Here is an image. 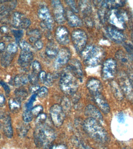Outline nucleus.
<instances>
[{"instance_id": "20e7f679", "label": "nucleus", "mask_w": 133, "mask_h": 149, "mask_svg": "<svg viewBox=\"0 0 133 149\" xmlns=\"http://www.w3.org/2000/svg\"><path fill=\"white\" fill-rule=\"evenodd\" d=\"M55 137V133L51 127L44 124L37 126L34 133L35 143L37 146L46 147Z\"/></svg>"}, {"instance_id": "b1692460", "label": "nucleus", "mask_w": 133, "mask_h": 149, "mask_svg": "<svg viewBox=\"0 0 133 149\" xmlns=\"http://www.w3.org/2000/svg\"><path fill=\"white\" fill-rule=\"evenodd\" d=\"M59 51L58 46L53 42H49L47 44L45 52L47 56L49 58H55Z\"/></svg>"}, {"instance_id": "5701e85b", "label": "nucleus", "mask_w": 133, "mask_h": 149, "mask_svg": "<svg viewBox=\"0 0 133 149\" xmlns=\"http://www.w3.org/2000/svg\"><path fill=\"white\" fill-rule=\"evenodd\" d=\"M116 58L117 60L123 65L125 66H130L131 62V59L128 54L126 53L124 51L120 50L116 52L115 54Z\"/></svg>"}, {"instance_id": "680f3d73", "label": "nucleus", "mask_w": 133, "mask_h": 149, "mask_svg": "<svg viewBox=\"0 0 133 149\" xmlns=\"http://www.w3.org/2000/svg\"><path fill=\"white\" fill-rule=\"evenodd\" d=\"M0 139H1V134H0Z\"/></svg>"}, {"instance_id": "ddd939ff", "label": "nucleus", "mask_w": 133, "mask_h": 149, "mask_svg": "<svg viewBox=\"0 0 133 149\" xmlns=\"http://www.w3.org/2000/svg\"><path fill=\"white\" fill-rule=\"evenodd\" d=\"M71 52L68 48H62L60 50L57 56L55 63V66L58 69L66 65L71 57Z\"/></svg>"}, {"instance_id": "2f4dec72", "label": "nucleus", "mask_w": 133, "mask_h": 149, "mask_svg": "<svg viewBox=\"0 0 133 149\" xmlns=\"http://www.w3.org/2000/svg\"><path fill=\"white\" fill-rule=\"evenodd\" d=\"M34 115H33L31 110L27 109L24 111L23 114V120L26 123H29L31 122L33 118Z\"/></svg>"}, {"instance_id": "1a4fd4ad", "label": "nucleus", "mask_w": 133, "mask_h": 149, "mask_svg": "<svg viewBox=\"0 0 133 149\" xmlns=\"http://www.w3.org/2000/svg\"><path fill=\"white\" fill-rule=\"evenodd\" d=\"M38 15L42 21L43 27L49 30H52L55 26L54 22L48 9L43 7L38 10Z\"/></svg>"}, {"instance_id": "bb28decb", "label": "nucleus", "mask_w": 133, "mask_h": 149, "mask_svg": "<svg viewBox=\"0 0 133 149\" xmlns=\"http://www.w3.org/2000/svg\"><path fill=\"white\" fill-rule=\"evenodd\" d=\"M29 81L28 77L24 74H18L14 79V84L17 87H21L26 84Z\"/></svg>"}, {"instance_id": "a19ab883", "label": "nucleus", "mask_w": 133, "mask_h": 149, "mask_svg": "<svg viewBox=\"0 0 133 149\" xmlns=\"http://www.w3.org/2000/svg\"><path fill=\"white\" fill-rule=\"evenodd\" d=\"M43 108L41 105H37L31 109V111L33 115L38 116L39 114L42 113V112L43 111Z\"/></svg>"}, {"instance_id": "052dcab7", "label": "nucleus", "mask_w": 133, "mask_h": 149, "mask_svg": "<svg viewBox=\"0 0 133 149\" xmlns=\"http://www.w3.org/2000/svg\"><path fill=\"white\" fill-rule=\"evenodd\" d=\"M132 38H133V34L132 37Z\"/></svg>"}, {"instance_id": "473e14b6", "label": "nucleus", "mask_w": 133, "mask_h": 149, "mask_svg": "<svg viewBox=\"0 0 133 149\" xmlns=\"http://www.w3.org/2000/svg\"><path fill=\"white\" fill-rule=\"evenodd\" d=\"M48 94V90L45 87H40L38 91L36 93L37 95L40 98H44Z\"/></svg>"}, {"instance_id": "4d7b16f0", "label": "nucleus", "mask_w": 133, "mask_h": 149, "mask_svg": "<svg viewBox=\"0 0 133 149\" xmlns=\"http://www.w3.org/2000/svg\"><path fill=\"white\" fill-rule=\"evenodd\" d=\"M6 48L5 44L3 42H0V52H3Z\"/></svg>"}, {"instance_id": "9b49d317", "label": "nucleus", "mask_w": 133, "mask_h": 149, "mask_svg": "<svg viewBox=\"0 0 133 149\" xmlns=\"http://www.w3.org/2000/svg\"><path fill=\"white\" fill-rule=\"evenodd\" d=\"M116 69V62L113 59L106 60L103 65L102 74L106 80L112 79L115 76Z\"/></svg>"}, {"instance_id": "f8f14e48", "label": "nucleus", "mask_w": 133, "mask_h": 149, "mask_svg": "<svg viewBox=\"0 0 133 149\" xmlns=\"http://www.w3.org/2000/svg\"><path fill=\"white\" fill-rule=\"evenodd\" d=\"M51 3L55 19L58 24H63L65 22L66 15L61 2L59 1H52Z\"/></svg>"}, {"instance_id": "dca6fc26", "label": "nucleus", "mask_w": 133, "mask_h": 149, "mask_svg": "<svg viewBox=\"0 0 133 149\" xmlns=\"http://www.w3.org/2000/svg\"><path fill=\"white\" fill-rule=\"evenodd\" d=\"M33 54L31 51L22 50L18 58V63L22 67H27L33 59Z\"/></svg>"}, {"instance_id": "39448f33", "label": "nucleus", "mask_w": 133, "mask_h": 149, "mask_svg": "<svg viewBox=\"0 0 133 149\" xmlns=\"http://www.w3.org/2000/svg\"><path fill=\"white\" fill-rule=\"evenodd\" d=\"M107 19L112 25L118 29H124L126 25V15L116 9L111 10L107 15Z\"/></svg>"}, {"instance_id": "f03ea898", "label": "nucleus", "mask_w": 133, "mask_h": 149, "mask_svg": "<svg viewBox=\"0 0 133 149\" xmlns=\"http://www.w3.org/2000/svg\"><path fill=\"white\" fill-rule=\"evenodd\" d=\"M77 79L69 65L63 70L60 81V87L63 93L68 95L76 93L78 87Z\"/></svg>"}, {"instance_id": "a211bd4d", "label": "nucleus", "mask_w": 133, "mask_h": 149, "mask_svg": "<svg viewBox=\"0 0 133 149\" xmlns=\"http://www.w3.org/2000/svg\"><path fill=\"white\" fill-rule=\"evenodd\" d=\"M85 112L88 118H92L96 120L100 123L102 122L103 116L100 111L93 105H88L85 108Z\"/></svg>"}, {"instance_id": "c85d7f7f", "label": "nucleus", "mask_w": 133, "mask_h": 149, "mask_svg": "<svg viewBox=\"0 0 133 149\" xmlns=\"http://www.w3.org/2000/svg\"><path fill=\"white\" fill-rule=\"evenodd\" d=\"M79 7L82 12L85 14V15H89L92 12V8L88 1H80L79 3Z\"/></svg>"}, {"instance_id": "7c9ffc66", "label": "nucleus", "mask_w": 133, "mask_h": 149, "mask_svg": "<svg viewBox=\"0 0 133 149\" xmlns=\"http://www.w3.org/2000/svg\"><path fill=\"white\" fill-rule=\"evenodd\" d=\"M12 54L8 53L5 54L1 59V64L2 66L6 67L10 65L12 60V57L11 56Z\"/></svg>"}, {"instance_id": "cd10ccee", "label": "nucleus", "mask_w": 133, "mask_h": 149, "mask_svg": "<svg viewBox=\"0 0 133 149\" xmlns=\"http://www.w3.org/2000/svg\"><path fill=\"white\" fill-rule=\"evenodd\" d=\"M27 34L29 37V41L32 43H35L40 40L41 37V34L39 30L37 29H33L30 30Z\"/></svg>"}, {"instance_id": "f257e3e1", "label": "nucleus", "mask_w": 133, "mask_h": 149, "mask_svg": "<svg viewBox=\"0 0 133 149\" xmlns=\"http://www.w3.org/2000/svg\"><path fill=\"white\" fill-rule=\"evenodd\" d=\"M80 54L84 64L89 67H95L100 65L105 57L103 49L93 45L86 46Z\"/></svg>"}, {"instance_id": "864d4df0", "label": "nucleus", "mask_w": 133, "mask_h": 149, "mask_svg": "<svg viewBox=\"0 0 133 149\" xmlns=\"http://www.w3.org/2000/svg\"><path fill=\"white\" fill-rule=\"evenodd\" d=\"M9 29L6 26H2L0 27V32L3 34H6L8 32Z\"/></svg>"}, {"instance_id": "603ef678", "label": "nucleus", "mask_w": 133, "mask_h": 149, "mask_svg": "<svg viewBox=\"0 0 133 149\" xmlns=\"http://www.w3.org/2000/svg\"><path fill=\"white\" fill-rule=\"evenodd\" d=\"M37 96V94H34L32 95L31 98H30V101H29V103L28 104V108H30V107L32 106L33 103L34 102L35 99H36V96Z\"/></svg>"}, {"instance_id": "4c0bfd02", "label": "nucleus", "mask_w": 133, "mask_h": 149, "mask_svg": "<svg viewBox=\"0 0 133 149\" xmlns=\"http://www.w3.org/2000/svg\"><path fill=\"white\" fill-rule=\"evenodd\" d=\"M47 118V116L45 114L41 113L37 116L36 119V123L37 126L44 124Z\"/></svg>"}, {"instance_id": "bf43d9fd", "label": "nucleus", "mask_w": 133, "mask_h": 149, "mask_svg": "<svg viewBox=\"0 0 133 149\" xmlns=\"http://www.w3.org/2000/svg\"><path fill=\"white\" fill-rule=\"evenodd\" d=\"M86 149H93L91 148H86Z\"/></svg>"}, {"instance_id": "a18cd8bd", "label": "nucleus", "mask_w": 133, "mask_h": 149, "mask_svg": "<svg viewBox=\"0 0 133 149\" xmlns=\"http://www.w3.org/2000/svg\"><path fill=\"white\" fill-rule=\"evenodd\" d=\"M0 84L3 87L6 94H10V88H9L8 85L6 82H5L4 81H2V80H1V81H0Z\"/></svg>"}, {"instance_id": "5fc2aeb1", "label": "nucleus", "mask_w": 133, "mask_h": 149, "mask_svg": "<svg viewBox=\"0 0 133 149\" xmlns=\"http://www.w3.org/2000/svg\"><path fill=\"white\" fill-rule=\"evenodd\" d=\"M6 99L5 97L2 94H0V107H3L5 104Z\"/></svg>"}, {"instance_id": "de8ad7c7", "label": "nucleus", "mask_w": 133, "mask_h": 149, "mask_svg": "<svg viewBox=\"0 0 133 149\" xmlns=\"http://www.w3.org/2000/svg\"><path fill=\"white\" fill-rule=\"evenodd\" d=\"M40 88L39 85L37 84L32 85L29 88V91L32 93H37L38 90Z\"/></svg>"}, {"instance_id": "58836bf2", "label": "nucleus", "mask_w": 133, "mask_h": 149, "mask_svg": "<svg viewBox=\"0 0 133 149\" xmlns=\"http://www.w3.org/2000/svg\"><path fill=\"white\" fill-rule=\"evenodd\" d=\"M7 52L10 54H13L16 53L18 51V47L16 44L10 43L6 47Z\"/></svg>"}, {"instance_id": "f3484780", "label": "nucleus", "mask_w": 133, "mask_h": 149, "mask_svg": "<svg viewBox=\"0 0 133 149\" xmlns=\"http://www.w3.org/2000/svg\"><path fill=\"white\" fill-rule=\"evenodd\" d=\"M86 87L93 95L101 93L102 86L100 80L95 78H92L86 83Z\"/></svg>"}, {"instance_id": "4be33fe9", "label": "nucleus", "mask_w": 133, "mask_h": 149, "mask_svg": "<svg viewBox=\"0 0 133 149\" xmlns=\"http://www.w3.org/2000/svg\"><path fill=\"white\" fill-rule=\"evenodd\" d=\"M101 6L106 9L113 10L117 9L125 4V1H101Z\"/></svg>"}, {"instance_id": "f704fd0d", "label": "nucleus", "mask_w": 133, "mask_h": 149, "mask_svg": "<svg viewBox=\"0 0 133 149\" xmlns=\"http://www.w3.org/2000/svg\"><path fill=\"white\" fill-rule=\"evenodd\" d=\"M29 130V126L26 125H23L19 127H18V131L20 136L23 137L25 136Z\"/></svg>"}, {"instance_id": "49530a36", "label": "nucleus", "mask_w": 133, "mask_h": 149, "mask_svg": "<svg viewBox=\"0 0 133 149\" xmlns=\"http://www.w3.org/2000/svg\"><path fill=\"white\" fill-rule=\"evenodd\" d=\"M47 74L44 71H41L38 73V77L40 81L42 83H44L45 82L46 79Z\"/></svg>"}, {"instance_id": "aec40b11", "label": "nucleus", "mask_w": 133, "mask_h": 149, "mask_svg": "<svg viewBox=\"0 0 133 149\" xmlns=\"http://www.w3.org/2000/svg\"><path fill=\"white\" fill-rule=\"evenodd\" d=\"M74 74L77 79L80 81L83 80V77L82 67L80 62L77 59H73L71 60L69 65Z\"/></svg>"}, {"instance_id": "c756f323", "label": "nucleus", "mask_w": 133, "mask_h": 149, "mask_svg": "<svg viewBox=\"0 0 133 149\" xmlns=\"http://www.w3.org/2000/svg\"><path fill=\"white\" fill-rule=\"evenodd\" d=\"M16 98L21 101L24 100L28 96V93L26 90L23 88H18L15 91Z\"/></svg>"}, {"instance_id": "09e8293b", "label": "nucleus", "mask_w": 133, "mask_h": 149, "mask_svg": "<svg viewBox=\"0 0 133 149\" xmlns=\"http://www.w3.org/2000/svg\"><path fill=\"white\" fill-rule=\"evenodd\" d=\"M127 76L133 88V70H130L128 71V74H127Z\"/></svg>"}, {"instance_id": "6e6552de", "label": "nucleus", "mask_w": 133, "mask_h": 149, "mask_svg": "<svg viewBox=\"0 0 133 149\" xmlns=\"http://www.w3.org/2000/svg\"><path fill=\"white\" fill-rule=\"evenodd\" d=\"M118 80L121 91L127 98L133 103V88L128 76L125 74H120Z\"/></svg>"}, {"instance_id": "8fccbe9b", "label": "nucleus", "mask_w": 133, "mask_h": 149, "mask_svg": "<svg viewBox=\"0 0 133 149\" xmlns=\"http://www.w3.org/2000/svg\"><path fill=\"white\" fill-rule=\"evenodd\" d=\"M118 121L120 123H123L125 121L124 115L122 113H119L117 115Z\"/></svg>"}, {"instance_id": "4468645a", "label": "nucleus", "mask_w": 133, "mask_h": 149, "mask_svg": "<svg viewBox=\"0 0 133 149\" xmlns=\"http://www.w3.org/2000/svg\"><path fill=\"white\" fill-rule=\"evenodd\" d=\"M55 36L56 40L61 45H66L69 42V32L65 26H59L57 28Z\"/></svg>"}, {"instance_id": "13d9d810", "label": "nucleus", "mask_w": 133, "mask_h": 149, "mask_svg": "<svg viewBox=\"0 0 133 149\" xmlns=\"http://www.w3.org/2000/svg\"><path fill=\"white\" fill-rule=\"evenodd\" d=\"M1 127H2V124H1V123L0 122V129L1 128Z\"/></svg>"}, {"instance_id": "393cba45", "label": "nucleus", "mask_w": 133, "mask_h": 149, "mask_svg": "<svg viewBox=\"0 0 133 149\" xmlns=\"http://www.w3.org/2000/svg\"><path fill=\"white\" fill-rule=\"evenodd\" d=\"M3 131L6 137L9 138L13 137V131L12 126L11 120L10 116H7L3 124Z\"/></svg>"}, {"instance_id": "6ab92c4d", "label": "nucleus", "mask_w": 133, "mask_h": 149, "mask_svg": "<svg viewBox=\"0 0 133 149\" xmlns=\"http://www.w3.org/2000/svg\"><path fill=\"white\" fill-rule=\"evenodd\" d=\"M66 19L69 25L73 27L81 26L82 24L81 20L71 10H67L65 13Z\"/></svg>"}, {"instance_id": "e433bc0d", "label": "nucleus", "mask_w": 133, "mask_h": 149, "mask_svg": "<svg viewBox=\"0 0 133 149\" xmlns=\"http://www.w3.org/2000/svg\"><path fill=\"white\" fill-rule=\"evenodd\" d=\"M124 46L131 60L133 62V45L129 44H125Z\"/></svg>"}, {"instance_id": "37998d69", "label": "nucleus", "mask_w": 133, "mask_h": 149, "mask_svg": "<svg viewBox=\"0 0 133 149\" xmlns=\"http://www.w3.org/2000/svg\"><path fill=\"white\" fill-rule=\"evenodd\" d=\"M66 3L71 8V10L74 13H78V9L76 5V2L74 1H65Z\"/></svg>"}, {"instance_id": "423d86ee", "label": "nucleus", "mask_w": 133, "mask_h": 149, "mask_svg": "<svg viewBox=\"0 0 133 149\" xmlns=\"http://www.w3.org/2000/svg\"><path fill=\"white\" fill-rule=\"evenodd\" d=\"M71 38L76 51L80 53L86 46L87 42L86 33L82 30H75L72 32Z\"/></svg>"}, {"instance_id": "79ce46f5", "label": "nucleus", "mask_w": 133, "mask_h": 149, "mask_svg": "<svg viewBox=\"0 0 133 149\" xmlns=\"http://www.w3.org/2000/svg\"><path fill=\"white\" fill-rule=\"evenodd\" d=\"M20 48L22 50H28V51H31V46L30 44L26 41L25 40L20 41L19 42Z\"/></svg>"}, {"instance_id": "72a5a7b5", "label": "nucleus", "mask_w": 133, "mask_h": 149, "mask_svg": "<svg viewBox=\"0 0 133 149\" xmlns=\"http://www.w3.org/2000/svg\"><path fill=\"white\" fill-rule=\"evenodd\" d=\"M32 68L33 72L38 74L41 72V66L39 62L37 61H35L33 62L32 63Z\"/></svg>"}, {"instance_id": "a878e982", "label": "nucleus", "mask_w": 133, "mask_h": 149, "mask_svg": "<svg viewBox=\"0 0 133 149\" xmlns=\"http://www.w3.org/2000/svg\"><path fill=\"white\" fill-rule=\"evenodd\" d=\"M21 101L17 98H11L9 101V109L12 112H18L21 108Z\"/></svg>"}, {"instance_id": "2eb2a0df", "label": "nucleus", "mask_w": 133, "mask_h": 149, "mask_svg": "<svg viewBox=\"0 0 133 149\" xmlns=\"http://www.w3.org/2000/svg\"><path fill=\"white\" fill-rule=\"evenodd\" d=\"M93 99L96 104L100 109L105 114H108L110 111L109 104L104 97L101 93L93 95Z\"/></svg>"}, {"instance_id": "c03bdc74", "label": "nucleus", "mask_w": 133, "mask_h": 149, "mask_svg": "<svg viewBox=\"0 0 133 149\" xmlns=\"http://www.w3.org/2000/svg\"><path fill=\"white\" fill-rule=\"evenodd\" d=\"M53 82V77L51 73H48L47 75L46 79L44 82V84L47 86H52Z\"/></svg>"}, {"instance_id": "6e6d98bb", "label": "nucleus", "mask_w": 133, "mask_h": 149, "mask_svg": "<svg viewBox=\"0 0 133 149\" xmlns=\"http://www.w3.org/2000/svg\"><path fill=\"white\" fill-rule=\"evenodd\" d=\"M50 149H65L64 146L61 145H54L51 146Z\"/></svg>"}, {"instance_id": "412c9836", "label": "nucleus", "mask_w": 133, "mask_h": 149, "mask_svg": "<svg viewBox=\"0 0 133 149\" xmlns=\"http://www.w3.org/2000/svg\"><path fill=\"white\" fill-rule=\"evenodd\" d=\"M107 32L111 39L116 43H121L124 40L125 37L120 31L115 28L108 26L107 28Z\"/></svg>"}, {"instance_id": "c9c22d12", "label": "nucleus", "mask_w": 133, "mask_h": 149, "mask_svg": "<svg viewBox=\"0 0 133 149\" xmlns=\"http://www.w3.org/2000/svg\"><path fill=\"white\" fill-rule=\"evenodd\" d=\"M12 33L15 37L16 42L19 43L20 41L21 38H22L23 35V30H13Z\"/></svg>"}, {"instance_id": "ea45409f", "label": "nucleus", "mask_w": 133, "mask_h": 149, "mask_svg": "<svg viewBox=\"0 0 133 149\" xmlns=\"http://www.w3.org/2000/svg\"><path fill=\"white\" fill-rule=\"evenodd\" d=\"M37 74L34 73H31L28 76L29 81H30L32 85L36 84L38 80V76H37Z\"/></svg>"}, {"instance_id": "0eeeda50", "label": "nucleus", "mask_w": 133, "mask_h": 149, "mask_svg": "<svg viewBox=\"0 0 133 149\" xmlns=\"http://www.w3.org/2000/svg\"><path fill=\"white\" fill-rule=\"evenodd\" d=\"M50 115L53 124L57 127L61 126L65 119V114L61 106L55 104L51 107Z\"/></svg>"}, {"instance_id": "9d476101", "label": "nucleus", "mask_w": 133, "mask_h": 149, "mask_svg": "<svg viewBox=\"0 0 133 149\" xmlns=\"http://www.w3.org/2000/svg\"><path fill=\"white\" fill-rule=\"evenodd\" d=\"M11 22L12 25L16 29H27L31 24L30 19L22 13L18 12L13 13Z\"/></svg>"}, {"instance_id": "3c124183", "label": "nucleus", "mask_w": 133, "mask_h": 149, "mask_svg": "<svg viewBox=\"0 0 133 149\" xmlns=\"http://www.w3.org/2000/svg\"><path fill=\"white\" fill-rule=\"evenodd\" d=\"M35 47L38 50H41L43 48V43L40 40H38L34 43Z\"/></svg>"}, {"instance_id": "7ed1b4c3", "label": "nucleus", "mask_w": 133, "mask_h": 149, "mask_svg": "<svg viewBox=\"0 0 133 149\" xmlns=\"http://www.w3.org/2000/svg\"><path fill=\"white\" fill-rule=\"evenodd\" d=\"M85 131L94 140L104 142L107 139V133L100 122L92 118L85 120L84 123Z\"/></svg>"}]
</instances>
